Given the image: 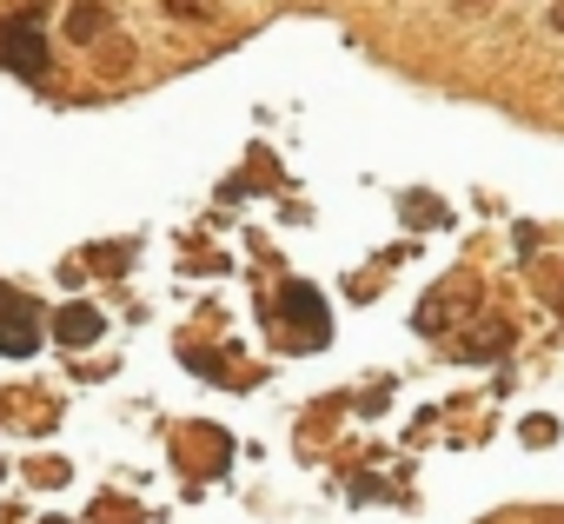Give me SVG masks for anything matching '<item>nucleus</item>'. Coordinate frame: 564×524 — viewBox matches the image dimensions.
Wrapping results in <instances>:
<instances>
[{"label":"nucleus","instance_id":"obj_4","mask_svg":"<svg viewBox=\"0 0 564 524\" xmlns=\"http://www.w3.org/2000/svg\"><path fill=\"white\" fill-rule=\"evenodd\" d=\"M100 326H107V319H100L94 306H61V319H54V339L80 352V346H94V339H100Z\"/></svg>","mask_w":564,"mask_h":524},{"label":"nucleus","instance_id":"obj_3","mask_svg":"<svg viewBox=\"0 0 564 524\" xmlns=\"http://www.w3.org/2000/svg\"><path fill=\"white\" fill-rule=\"evenodd\" d=\"M107 28H113L107 0H74V8H67V41H74V47H94V41H107Z\"/></svg>","mask_w":564,"mask_h":524},{"label":"nucleus","instance_id":"obj_6","mask_svg":"<svg viewBox=\"0 0 564 524\" xmlns=\"http://www.w3.org/2000/svg\"><path fill=\"white\" fill-rule=\"evenodd\" d=\"M166 14H193V21H213L206 0H166Z\"/></svg>","mask_w":564,"mask_h":524},{"label":"nucleus","instance_id":"obj_1","mask_svg":"<svg viewBox=\"0 0 564 524\" xmlns=\"http://www.w3.org/2000/svg\"><path fill=\"white\" fill-rule=\"evenodd\" d=\"M0 61H8V74L21 80H47V41H41V14H14L0 21Z\"/></svg>","mask_w":564,"mask_h":524},{"label":"nucleus","instance_id":"obj_5","mask_svg":"<svg viewBox=\"0 0 564 524\" xmlns=\"http://www.w3.org/2000/svg\"><path fill=\"white\" fill-rule=\"evenodd\" d=\"M465 352H471V359H498V352H511V326H505V319L471 326V332H465Z\"/></svg>","mask_w":564,"mask_h":524},{"label":"nucleus","instance_id":"obj_2","mask_svg":"<svg viewBox=\"0 0 564 524\" xmlns=\"http://www.w3.org/2000/svg\"><path fill=\"white\" fill-rule=\"evenodd\" d=\"M34 346H41L34 299H21V293H0V352H8V359H28Z\"/></svg>","mask_w":564,"mask_h":524},{"label":"nucleus","instance_id":"obj_7","mask_svg":"<svg viewBox=\"0 0 564 524\" xmlns=\"http://www.w3.org/2000/svg\"><path fill=\"white\" fill-rule=\"evenodd\" d=\"M452 8H458V14H485V8H491V0H452Z\"/></svg>","mask_w":564,"mask_h":524},{"label":"nucleus","instance_id":"obj_8","mask_svg":"<svg viewBox=\"0 0 564 524\" xmlns=\"http://www.w3.org/2000/svg\"><path fill=\"white\" fill-rule=\"evenodd\" d=\"M538 524H564V517H557V511H551V517H538Z\"/></svg>","mask_w":564,"mask_h":524}]
</instances>
